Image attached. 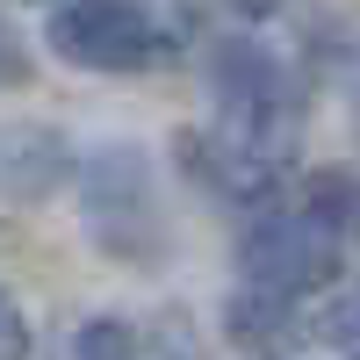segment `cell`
Returning a JSON list of instances; mask_svg holds the SVG:
<instances>
[{"instance_id": "6da1fadb", "label": "cell", "mask_w": 360, "mask_h": 360, "mask_svg": "<svg viewBox=\"0 0 360 360\" xmlns=\"http://www.w3.org/2000/svg\"><path fill=\"white\" fill-rule=\"evenodd\" d=\"M339 259H346V231L324 209H259L238 231V274H245V288H266L281 303L324 288L339 274Z\"/></svg>"}, {"instance_id": "7a4b0ae2", "label": "cell", "mask_w": 360, "mask_h": 360, "mask_svg": "<svg viewBox=\"0 0 360 360\" xmlns=\"http://www.w3.org/2000/svg\"><path fill=\"white\" fill-rule=\"evenodd\" d=\"M44 44L79 72H152L173 58L166 29L130 0H58L44 22Z\"/></svg>"}, {"instance_id": "3957f363", "label": "cell", "mask_w": 360, "mask_h": 360, "mask_svg": "<svg viewBox=\"0 0 360 360\" xmlns=\"http://www.w3.org/2000/svg\"><path fill=\"white\" fill-rule=\"evenodd\" d=\"M79 180H86V231H94L108 252H123V259L159 252V202L144 188L137 152L108 144V152H94L79 166Z\"/></svg>"}, {"instance_id": "277c9868", "label": "cell", "mask_w": 360, "mask_h": 360, "mask_svg": "<svg viewBox=\"0 0 360 360\" xmlns=\"http://www.w3.org/2000/svg\"><path fill=\"white\" fill-rule=\"evenodd\" d=\"M79 173V152L51 123H0V202L37 209Z\"/></svg>"}, {"instance_id": "5b68a950", "label": "cell", "mask_w": 360, "mask_h": 360, "mask_svg": "<svg viewBox=\"0 0 360 360\" xmlns=\"http://www.w3.org/2000/svg\"><path fill=\"white\" fill-rule=\"evenodd\" d=\"M217 101L231 115L238 152H252V144L266 137V123L281 115V65L259 44H224L217 51Z\"/></svg>"}, {"instance_id": "8992f818", "label": "cell", "mask_w": 360, "mask_h": 360, "mask_svg": "<svg viewBox=\"0 0 360 360\" xmlns=\"http://www.w3.org/2000/svg\"><path fill=\"white\" fill-rule=\"evenodd\" d=\"M224 332H231V346L245 353V360H281V353H295L288 303H281V295H266V288H238V295H231Z\"/></svg>"}, {"instance_id": "52a82bcc", "label": "cell", "mask_w": 360, "mask_h": 360, "mask_svg": "<svg viewBox=\"0 0 360 360\" xmlns=\"http://www.w3.org/2000/svg\"><path fill=\"white\" fill-rule=\"evenodd\" d=\"M144 353H152V339L130 317H86L72 332V360H144Z\"/></svg>"}, {"instance_id": "ba28073f", "label": "cell", "mask_w": 360, "mask_h": 360, "mask_svg": "<svg viewBox=\"0 0 360 360\" xmlns=\"http://www.w3.org/2000/svg\"><path fill=\"white\" fill-rule=\"evenodd\" d=\"M317 339H324V346H339L346 360H360V295H339V303L317 317Z\"/></svg>"}, {"instance_id": "9c48e42d", "label": "cell", "mask_w": 360, "mask_h": 360, "mask_svg": "<svg viewBox=\"0 0 360 360\" xmlns=\"http://www.w3.org/2000/svg\"><path fill=\"white\" fill-rule=\"evenodd\" d=\"M29 317H22V303L15 295H0V360H29Z\"/></svg>"}, {"instance_id": "30bf717a", "label": "cell", "mask_w": 360, "mask_h": 360, "mask_svg": "<svg viewBox=\"0 0 360 360\" xmlns=\"http://www.w3.org/2000/svg\"><path fill=\"white\" fill-rule=\"evenodd\" d=\"M29 79V58H22V44L8 37V22H0V86H22Z\"/></svg>"}, {"instance_id": "8fae6325", "label": "cell", "mask_w": 360, "mask_h": 360, "mask_svg": "<svg viewBox=\"0 0 360 360\" xmlns=\"http://www.w3.org/2000/svg\"><path fill=\"white\" fill-rule=\"evenodd\" d=\"M224 8H238V15H245V22H266V15H281L288 0H224Z\"/></svg>"}]
</instances>
